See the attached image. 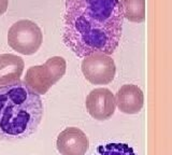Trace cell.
Masks as SVG:
<instances>
[{
    "instance_id": "cell-1",
    "label": "cell",
    "mask_w": 172,
    "mask_h": 155,
    "mask_svg": "<svg viewBox=\"0 0 172 155\" xmlns=\"http://www.w3.org/2000/svg\"><path fill=\"white\" fill-rule=\"evenodd\" d=\"M124 13L119 0H66L63 41L78 57L111 55L118 46Z\"/></svg>"
},
{
    "instance_id": "cell-2",
    "label": "cell",
    "mask_w": 172,
    "mask_h": 155,
    "mask_svg": "<svg viewBox=\"0 0 172 155\" xmlns=\"http://www.w3.org/2000/svg\"><path fill=\"white\" fill-rule=\"evenodd\" d=\"M43 116L41 97L22 81L0 85V139L20 140L29 137Z\"/></svg>"
},
{
    "instance_id": "cell-3",
    "label": "cell",
    "mask_w": 172,
    "mask_h": 155,
    "mask_svg": "<svg viewBox=\"0 0 172 155\" xmlns=\"http://www.w3.org/2000/svg\"><path fill=\"white\" fill-rule=\"evenodd\" d=\"M67 64L63 57L53 56L43 65L31 66L27 70L24 82L38 95H44L65 75Z\"/></svg>"
},
{
    "instance_id": "cell-4",
    "label": "cell",
    "mask_w": 172,
    "mask_h": 155,
    "mask_svg": "<svg viewBox=\"0 0 172 155\" xmlns=\"http://www.w3.org/2000/svg\"><path fill=\"white\" fill-rule=\"evenodd\" d=\"M43 35L40 27L32 21L22 19L14 23L8 31V43L23 55H32L40 48Z\"/></svg>"
},
{
    "instance_id": "cell-5",
    "label": "cell",
    "mask_w": 172,
    "mask_h": 155,
    "mask_svg": "<svg viewBox=\"0 0 172 155\" xmlns=\"http://www.w3.org/2000/svg\"><path fill=\"white\" fill-rule=\"evenodd\" d=\"M83 58L81 69L88 82L95 85H107L114 80L116 67L108 54L95 52Z\"/></svg>"
},
{
    "instance_id": "cell-6",
    "label": "cell",
    "mask_w": 172,
    "mask_h": 155,
    "mask_svg": "<svg viewBox=\"0 0 172 155\" xmlns=\"http://www.w3.org/2000/svg\"><path fill=\"white\" fill-rule=\"evenodd\" d=\"M115 98L108 88H95L86 98V109L92 117L98 121L110 119L115 112Z\"/></svg>"
},
{
    "instance_id": "cell-7",
    "label": "cell",
    "mask_w": 172,
    "mask_h": 155,
    "mask_svg": "<svg viewBox=\"0 0 172 155\" xmlns=\"http://www.w3.org/2000/svg\"><path fill=\"white\" fill-rule=\"evenodd\" d=\"M89 140L78 127H67L57 137L56 148L61 155H85Z\"/></svg>"
},
{
    "instance_id": "cell-8",
    "label": "cell",
    "mask_w": 172,
    "mask_h": 155,
    "mask_svg": "<svg viewBox=\"0 0 172 155\" xmlns=\"http://www.w3.org/2000/svg\"><path fill=\"white\" fill-rule=\"evenodd\" d=\"M114 98L119 111L125 114L139 113L144 104L143 92L140 87L133 84L123 85Z\"/></svg>"
},
{
    "instance_id": "cell-9",
    "label": "cell",
    "mask_w": 172,
    "mask_h": 155,
    "mask_svg": "<svg viewBox=\"0 0 172 155\" xmlns=\"http://www.w3.org/2000/svg\"><path fill=\"white\" fill-rule=\"evenodd\" d=\"M24 61L14 54L0 55V85H7L20 81L24 71Z\"/></svg>"
},
{
    "instance_id": "cell-10",
    "label": "cell",
    "mask_w": 172,
    "mask_h": 155,
    "mask_svg": "<svg viewBox=\"0 0 172 155\" xmlns=\"http://www.w3.org/2000/svg\"><path fill=\"white\" fill-rule=\"evenodd\" d=\"M124 17L133 23L145 19V0H119Z\"/></svg>"
},
{
    "instance_id": "cell-11",
    "label": "cell",
    "mask_w": 172,
    "mask_h": 155,
    "mask_svg": "<svg viewBox=\"0 0 172 155\" xmlns=\"http://www.w3.org/2000/svg\"><path fill=\"white\" fill-rule=\"evenodd\" d=\"M94 155H137L127 143H108L99 145Z\"/></svg>"
},
{
    "instance_id": "cell-12",
    "label": "cell",
    "mask_w": 172,
    "mask_h": 155,
    "mask_svg": "<svg viewBox=\"0 0 172 155\" xmlns=\"http://www.w3.org/2000/svg\"><path fill=\"white\" fill-rule=\"evenodd\" d=\"M8 5H9V0H0V15L5 13L8 9Z\"/></svg>"
}]
</instances>
